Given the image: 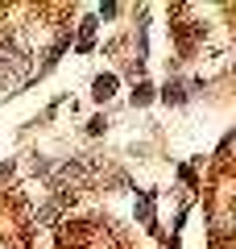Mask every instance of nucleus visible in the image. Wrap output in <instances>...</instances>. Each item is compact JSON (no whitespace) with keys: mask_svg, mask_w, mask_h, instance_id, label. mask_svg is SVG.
Wrapping results in <instances>:
<instances>
[{"mask_svg":"<svg viewBox=\"0 0 236 249\" xmlns=\"http://www.w3.org/2000/svg\"><path fill=\"white\" fill-rule=\"evenodd\" d=\"M116 88H120V79H116L112 71H108V75H96V83H91V96L104 104V100H112V96H116Z\"/></svg>","mask_w":236,"mask_h":249,"instance_id":"f257e3e1","label":"nucleus"},{"mask_svg":"<svg viewBox=\"0 0 236 249\" xmlns=\"http://www.w3.org/2000/svg\"><path fill=\"white\" fill-rule=\"evenodd\" d=\"M137 212H141V224H145V229H157V224H153V191H141Z\"/></svg>","mask_w":236,"mask_h":249,"instance_id":"f03ea898","label":"nucleus"},{"mask_svg":"<svg viewBox=\"0 0 236 249\" xmlns=\"http://www.w3.org/2000/svg\"><path fill=\"white\" fill-rule=\"evenodd\" d=\"M96 25H100L96 17H87L83 25H79V50H91V34H96Z\"/></svg>","mask_w":236,"mask_h":249,"instance_id":"7ed1b4c3","label":"nucleus"},{"mask_svg":"<svg viewBox=\"0 0 236 249\" xmlns=\"http://www.w3.org/2000/svg\"><path fill=\"white\" fill-rule=\"evenodd\" d=\"M162 100H166V104H183V100H186V88H183V83H166Z\"/></svg>","mask_w":236,"mask_h":249,"instance_id":"20e7f679","label":"nucleus"},{"mask_svg":"<svg viewBox=\"0 0 236 249\" xmlns=\"http://www.w3.org/2000/svg\"><path fill=\"white\" fill-rule=\"evenodd\" d=\"M149 100H153V83H145V79H141L137 88H133V104H149Z\"/></svg>","mask_w":236,"mask_h":249,"instance_id":"39448f33","label":"nucleus"},{"mask_svg":"<svg viewBox=\"0 0 236 249\" xmlns=\"http://www.w3.org/2000/svg\"><path fill=\"white\" fill-rule=\"evenodd\" d=\"M104 124H108L104 116H91V121H87V133H104Z\"/></svg>","mask_w":236,"mask_h":249,"instance_id":"423d86ee","label":"nucleus"},{"mask_svg":"<svg viewBox=\"0 0 236 249\" xmlns=\"http://www.w3.org/2000/svg\"><path fill=\"white\" fill-rule=\"evenodd\" d=\"M4 178H13V162H4V166H0V183H4Z\"/></svg>","mask_w":236,"mask_h":249,"instance_id":"0eeeda50","label":"nucleus"},{"mask_svg":"<svg viewBox=\"0 0 236 249\" xmlns=\"http://www.w3.org/2000/svg\"><path fill=\"white\" fill-rule=\"evenodd\" d=\"M166 249H178V237H170V241H166Z\"/></svg>","mask_w":236,"mask_h":249,"instance_id":"6e6552de","label":"nucleus"}]
</instances>
